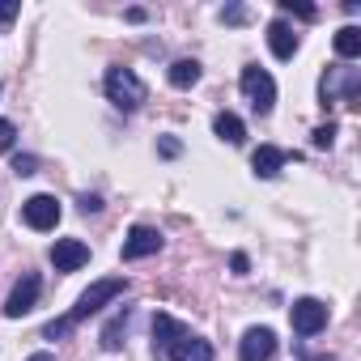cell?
<instances>
[{
  "mask_svg": "<svg viewBox=\"0 0 361 361\" xmlns=\"http://www.w3.org/2000/svg\"><path fill=\"white\" fill-rule=\"evenodd\" d=\"M39 293H43L39 272H26V276L9 289V298H5V319H22V314H30L35 302H39Z\"/></svg>",
  "mask_w": 361,
  "mask_h": 361,
  "instance_id": "cell-7",
  "label": "cell"
},
{
  "mask_svg": "<svg viewBox=\"0 0 361 361\" xmlns=\"http://www.w3.org/2000/svg\"><path fill=\"white\" fill-rule=\"evenodd\" d=\"M166 77H170L174 90H192V85L200 81V60H174Z\"/></svg>",
  "mask_w": 361,
  "mask_h": 361,
  "instance_id": "cell-16",
  "label": "cell"
},
{
  "mask_svg": "<svg viewBox=\"0 0 361 361\" xmlns=\"http://www.w3.org/2000/svg\"><path fill=\"white\" fill-rule=\"evenodd\" d=\"M98 209H102L98 196H81V213H98Z\"/></svg>",
  "mask_w": 361,
  "mask_h": 361,
  "instance_id": "cell-27",
  "label": "cell"
},
{
  "mask_svg": "<svg viewBox=\"0 0 361 361\" xmlns=\"http://www.w3.org/2000/svg\"><path fill=\"white\" fill-rule=\"evenodd\" d=\"M161 361H213V344L200 340V336H192V331H183V336L166 348Z\"/></svg>",
  "mask_w": 361,
  "mask_h": 361,
  "instance_id": "cell-10",
  "label": "cell"
},
{
  "mask_svg": "<svg viewBox=\"0 0 361 361\" xmlns=\"http://www.w3.org/2000/svg\"><path fill=\"white\" fill-rule=\"evenodd\" d=\"M221 22L243 26V22H247V9H243V5H226V9H221Z\"/></svg>",
  "mask_w": 361,
  "mask_h": 361,
  "instance_id": "cell-22",
  "label": "cell"
},
{
  "mask_svg": "<svg viewBox=\"0 0 361 361\" xmlns=\"http://www.w3.org/2000/svg\"><path fill=\"white\" fill-rule=\"evenodd\" d=\"M157 251H161V234H157L153 226H132L119 255L132 264V259H149V255H157Z\"/></svg>",
  "mask_w": 361,
  "mask_h": 361,
  "instance_id": "cell-8",
  "label": "cell"
},
{
  "mask_svg": "<svg viewBox=\"0 0 361 361\" xmlns=\"http://www.w3.org/2000/svg\"><path fill=\"white\" fill-rule=\"evenodd\" d=\"M26 361H56V357H51V353H47V348H43V353H30V357H26Z\"/></svg>",
  "mask_w": 361,
  "mask_h": 361,
  "instance_id": "cell-28",
  "label": "cell"
},
{
  "mask_svg": "<svg viewBox=\"0 0 361 361\" xmlns=\"http://www.w3.org/2000/svg\"><path fill=\"white\" fill-rule=\"evenodd\" d=\"M35 166H39V161H35L30 153H18V157H13V174H35Z\"/></svg>",
  "mask_w": 361,
  "mask_h": 361,
  "instance_id": "cell-24",
  "label": "cell"
},
{
  "mask_svg": "<svg viewBox=\"0 0 361 361\" xmlns=\"http://www.w3.org/2000/svg\"><path fill=\"white\" fill-rule=\"evenodd\" d=\"M51 264H56V272H77L81 264H90V247L81 238H60L51 247Z\"/></svg>",
  "mask_w": 361,
  "mask_h": 361,
  "instance_id": "cell-11",
  "label": "cell"
},
{
  "mask_svg": "<svg viewBox=\"0 0 361 361\" xmlns=\"http://www.w3.org/2000/svg\"><path fill=\"white\" fill-rule=\"evenodd\" d=\"M60 200L56 196H47V192H39V196H30L26 204H22V221L30 226V230H39V234H47V230H56L60 226Z\"/></svg>",
  "mask_w": 361,
  "mask_h": 361,
  "instance_id": "cell-5",
  "label": "cell"
},
{
  "mask_svg": "<svg viewBox=\"0 0 361 361\" xmlns=\"http://www.w3.org/2000/svg\"><path fill=\"white\" fill-rule=\"evenodd\" d=\"M281 9H285V13H298L302 22H314V18H319V9H310V5H293V0H281Z\"/></svg>",
  "mask_w": 361,
  "mask_h": 361,
  "instance_id": "cell-20",
  "label": "cell"
},
{
  "mask_svg": "<svg viewBox=\"0 0 361 361\" xmlns=\"http://www.w3.org/2000/svg\"><path fill=\"white\" fill-rule=\"evenodd\" d=\"M230 268H234V272H238V276H243V272H247V268H251V259H247V255H243V251H234V255H230Z\"/></svg>",
  "mask_w": 361,
  "mask_h": 361,
  "instance_id": "cell-26",
  "label": "cell"
},
{
  "mask_svg": "<svg viewBox=\"0 0 361 361\" xmlns=\"http://www.w3.org/2000/svg\"><path fill=\"white\" fill-rule=\"evenodd\" d=\"M106 98L119 106V111H136L145 98H149V90H145V81L132 73V68H123V64H115V68H106Z\"/></svg>",
  "mask_w": 361,
  "mask_h": 361,
  "instance_id": "cell-2",
  "label": "cell"
},
{
  "mask_svg": "<svg viewBox=\"0 0 361 361\" xmlns=\"http://www.w3.org/2000/svg\"><path fill=\"white\" fill-rule=\"evenodd\" d=\"M157 149H161V157H178V153H183V145H178L174 136H166V140H161Z\"/></svg>",
  "mask_w": 361,
  "mask_h": 361,
  "instance_id": "cell-25",
  "label": "cell"
},
{
  "mask_svg": "<svg viewBox=\"0 0 361 361\" xmlns=\"http://www.w3.org/2000/svg\"><path fill=\"white\" fill-rule=\"evenodd\" d=\"M310 136H314V149H331V140H336V123H323V128H314Z\"/></svg>",
  "mask_w": 361,
  "mask_h": 361,
  "instance_id": "cell-19",
  "label": "cell"
},
{
  "mask_svg": "<svg viewBox=\"0 0 361 361\" xmlns=\"http://www.w3.org/2000/svg\"><path fill=\"white\" fill-rule=\"evenodd\" d=\"M319 98H323V106H336V102L357 106V98H361V77H357V68L331 64V68L323 73V81H319Z\"/></svg>",
  "mask_w": 361,
  "mask_h": 361,
  "instance_id": "cell-3",
  "label": "cell"
},
{
  "mask_svg": "<svg viewBox=\"0 0 361 361\" xmlns=\"http://www.w3.org/2000/svg\"><path fill=\"white\" fill-rule=\"evenodd\" d=\"M276 353V331L272 327H251L238 340V361H272Z\"/></svg>",
  "mask_w": 361,
  "mask_h": 361,
  "instance_id": "cell-9",
  "label": "cell"
},
{
  "mask_svg": "<svg viewBox=\"0 0 361 361\" xmlns=\"http://www.w3.org/2000/svg\"><path fill=\"white\" fill-rule=\"evenodd\" d=\"M213 132H217L226 145H243V140H247V123H243L234 111H217V119H213Z\"/></svg>",
  "mask_w": 361,
  "mask_h": 361,
  "instance_id": "cell-15",
  "label": "cell"
},
{
  "mask_svg": "<svg viewBox=\"0 0 361 361\" xmlns=\"http://www.w3.org/2000/svg\"><path fill=\"white\" fill-rule=\"evenodd\" d=\"M123 331H128V310H119V314L102 327V348H106V353H119V348H123V340H119Z\"/></svg>",
  "mask_w": 361,
  "mask_h": 361,
  "instance_id": "cell-18",
  "label": "cell"
},
{
  "mask_svg": "<svg viewBox=\"0 0 361 361\" xmlns=\"http://www.w3.org/2000/svg\"><path fill=\"white\" fill-rule=\"evenodd\" d=\"M238 85H243V94H247V102H251L255 115H268V111L276 106V81H272V73H264L259 64H247L243 77H238Z\"/></svg>",
  "mask_w": 361,
  "mask_h": 361,
  "instance_id": "cell-4",
  "label": "cell"
},
{
  "mask_svg": "<svg viewBox=\"0 0 361 361\" xmlns=\"http://www.w3.org/2000/svg\"><path fill=\"white\" fill-rule=\"evenodd\" d=\"M336 56L340 60H357L361 56V30L357 26H340L336 30Z\"/></svg>",
  "mask_w": 361,
  "mask_h": 361,
  "instance_id": "cell-17",
  "label": "cell"
},
{
  "mask_svg": "<svg viewBox=\"0 0 361 361\" xmlns=\"http://www.w3.org/2000/svg\"><path fill=\"white\" fill-rule=\"evenodd\" d=\"M289 323H293L298 336H319V331L327 327V306H323L319 298H298V302L289 306Z\"/></svg>",
  "mask_w": 361,
  "mask_h": 361,
  "instance_id": "cell-6",
  "label": "cell"
},
{
  "mask_svg": "<svg viewBox=\"0 0 361 361\" xmlns=\"http://www.w3.org/2000/svg\"><path fill=\"white\" fill-rule=\"evenodd\" d=\"M128 289V276H102V281H94L81 298H77V306L64 314V319H51L47 327H43V340H60V336H68L81 319H90V314H98L106 302H115L119 293Z\"/></svg>",
  "mask_w": 361,
  "mask_h": 361,
  "instance_id": "cell-1",
  "label": "cell"
},
{
  "mask_svg": "<svg viewBox=\"0 0 361 361\" xmlns=\"http://www.w3.org/2000/svg\"><path fill=\"white\" fill-rule=\"evenodd\" d=\"M13 136H18V128H13L9 119H0V153H5V149H13Z\"/></svg>",
  "mask_w": 361,
  "mask_h": 361,
  "instance_id": "cell-23",
  "label": "cell"
},
{
  "mask_svg": "<svg viewBox=\"0 0 361 361\" xmlns=\"http://www.w3.org/2000/svg\"><path fill=\"white\" fill-rule=\"evenodd\" d=\"M188 327L178 323V319H170V314H153V357H166V348L183 336Z\"/></svg>",
  "mask_w": 361,
  "mask_h": 361,
  "instance_id": "cell-14",
  "label": "cell"
},
{
  "mask_svg": "<svg viewBox=\"0 0 361 361\" xmlns=\"http://www.w3.org/2000/svg\"><path fill=\"white\" fill-rule=\"evenodd\" d=\"M285 161H289V153L276 149V145H259V149L251 153V170H255V178H276Z\"/></svg>",
  "mask_w": 361,
  "mask_h": 361,
  "instance_id": "cell-12",
  "label": "cell"
},
{
  "mask_svg": "<svg viewBox=\"0 0 361 361\" xmlns=\"http://www.w3.org/2000/svg\"><path fill=\"white\" fill-rule=\"evenodd\" d=\"M268 47H272V56L276 60H293V51H298V35H293V26L289 22H268Z\"/></svg>",
  "mask_w": 361,
  "mask_h": 361,
  "instance_id": "cell-13",
  "label": "cell"
},
{
  "mask_svg": "<svg viewBox=\"0 0 361 361\" xmlns=\"http://www.w3.org/2000/svg\"><path fill=\"white\" fill-rule=\"evenodd\" d=\"M22 13V0H0V26H9Z\"/></svg>",
  "mask_w": 361,
  "mask_h": 361,
  "instance_id": "cell-21",
  "label": "cell"
}]
</instances>
